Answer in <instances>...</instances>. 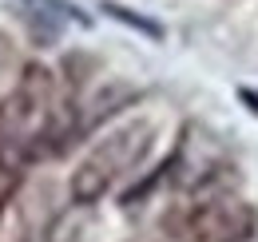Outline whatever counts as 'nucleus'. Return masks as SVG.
<instances>
[{"instance_id": "nucleus-4", "label": "nucleus", "mask_w": 258, "mask_h": 242, "mask_svg": "<svg viewBox=\"0 0 258 242\" xmlns=\"http://www.w3.org/2000/svg\"><path fill=\"white\" fill-rule=\"evenodd\" d=\"M226 167H230V159H226V147L219 143V135H211L199 123H187L183 139L171 151L167 179L183 195H203V191H215V179L223 175Z\"/></svg>"}, {"instance_id": "nucleus-2", "label": "nucleus", "mask_w": 258, "mask_h": 242, "mask_svg": "<svg viewBox=\"0 0 258 242\" xmlns=\"http://www.w3.org/2000/svg\"><path fill=\"white\" fill-rule=\"evenodd\" d=\"M151 139H155V127L147 119H131V123L111 127L96 147L80 159V167H76L72 179H68V191H72L76 207L99 203L143 155L151 151Z\"/></svg>"}, {"instance_id": "nucleus-5", "label": "nucleus", "mask_w": 258, "mask_h": 242, "mask_svg": "<svg viewBox=\"0 0 258 242\" xmlns=\"http://www.w3.org/2000/svg\"><path fill=\"white\" fill-rule=\"evenodd\" d=\"M20 167H24L20 159H12V155H0V214L8 211L12 195L20 191V179H24V171H20Z\"/></svg>"}, {"instance_id": "nucleus-1", "label": "nucleus", "mask_w": 258, "mask_h": 242, "mask_svg": "<svg viewBox=\"0 0 258 242\" xmlns=\"http://www.w3.org/2000/svg\"><path fill=\"white\" fill-rule=\"evenodd\" d=\"M56 76L44 64H24L12 95L0 103V155H12L20 163L40 159V143L48 135V123L56 115Z\"/></svg>"}, {"instance_id": "nucleus-6", "label": "nucleus", "mask_w": 258, "mask_h": 242, "mask_svg": "<svg viewBox=\"0 0 258 242\" xmlns=\"http://www.w3.org/2000/svg\"><path fill=\"white\" fill-rule=\"evenodd\" d=\"M103 8H107V12H111V16H115V20H127L131 28L147 32V36H163V32H159V24H151V20H139V16H131L127 8H119V4H103Z\"/></svg>"}, {"instance_id": "nucleus-3", "label": "nucleus", "mask_w": 258, "mask_h": 242, "mask_svg": "<svg viewBox=\"0 0 258 242\" xmlns=\"http://www.w3.org/2000/svg\"><path fill=\"white\" fill-rule=\"evenodd\" d=\"M250 230H254L250 203L226 191H207V199L175 211L163 226L167 242H246Z\"/></svg>"}]
</instances>
